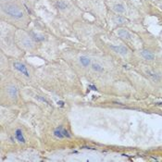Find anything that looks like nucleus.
Wrapping results in <instances>:
<instances>
[{"mask_svg":"<svg viewBox=\"0 0 162 162\" xmlns=\"http://www.w3.org/2000/svg\"><path fill=\"white\" fill-rule=\"evenodd\" d=\"M54 134L56 137L60 139L65 138V137H70V134L69 133V132L62 126H58V128H56V130L54 131Z\"/></svg>","mask_w":162,"mask_h":162,"instance_id":"nucleus-2","label":"nucleus"},{"mask_svg":"<svg viewBox=\"0 0 162 162\" xmlns=\"http://www.w3.org/2000/svg\"><path fill=\"white\" fill-rule=\"evenodd\" d=\"M141 56L145 58V59H147V60H153L155 58V55L150 52V51H148V50H143L141 52Z\"/></svg>","mask_w":162,"mask_h":162,"instance_id":"nucleus-8","label":"nucleus"},{"mask_svg":"<svg viewBox=\"0 0 162 162\" xmlns=\"http://www.w3.org/2000/svg\"><path fill=\"white\" fill-rule=\"evenodd\" d=\"M15 138L20 142V143H25V138H24L22 131L20 129H17L15 132Z\"/></svg>","mask_w":162,"mask_h":162,"instance_id":"nucleus-9","label":"nucleus"},{"mask_svg":"<svg viewBox=\"0 0 162 162\" xmlns=\"http://www.w3.org/2000/svg\"><path fill=\"white\" fill-rule=\"evenodd\" d=\"M92 68H93L94 70H95V71H97V72H102V71L104 70L103 66L100 65V64H98V63H94V64L92 65Z\"/></svg>","mask_w":162,"mask_h":162,"instance_id":"nucleus-12","label":"nucleus"},{"mask_svg":"<svg viewBox=\"0 0 162 162\" xmlns=\"http://www.w3.org/2000/svg\"><path fill=\"white\" fill-rule=\"evenodd\" d=\"M4 11L6 12L7 14H8L9 16L13 17L15 19H20L23 17V12L16 6L14 5H6L4 8Z\"/></svg>","mask_w":162,"mask_h":162,"instance_id":"nucleus-1","label":"nucleus"},{"mask_svg":"<svg viewBox=\"0 0 162 162\" xmlns=\"http://www.w3.org/2000/svg\"><path fill=\"white\" fill-rule=\"evenodd\" d=\"M7 92L8 94V95L12 98H17L18 96V89L17 87L14 85H8L7 88Z\"/></svg>","mask_w":162,"mask_h":162,"instance_id":"nucleus-6","label":"nucleus"},{"mask_svg":"<svg viewBox=\"0 0 162 162\" xmlns=\"http://www.w3.org/2000/svg\"><path fill=\"white\" fill-rule=\"evenodd\" d=\"M13 66H14V68H15L18 71H20L21 74H23L24 76H26V77H29V76H30L29 71H28V70H27V67L24 65V64L20 63V62H14Z\"/></svg>","mask_w":162,"mask_h":162,"instance_id":"nucleus-3","label":"nucleus"},{"mask_svg":"<svg viewBox=\"0 0 162 162\" xmlns=\"http://www.w3.org/2000/svg\"><path fill=\"white\" fill-rule=\"evenodd\" d=\"M118 34L120 38L122 39H126V40H130L132 38V34L131 33H129L127 30H124V29H121L118 32Z\"/></svg>","mask_w":162,"mask_h":162,"instance_id":"nucleus-7","label":"nucleus"},{"mask_svg":"<svg viewBox=\"0 0 162 162\" xmlns=\"http://www.w3.org/2000/svg\"><path fill=\"white\" fill-rule=\"evenodd\" d=\"M110 48L112 50H114V52L122 56L128 53V48L125 45H110Z\"/></svg>","mask_w":162,"mask_h":162,"instance_id":"nucleus-4","label":"nucleus"},{"mask_svg":"<svg viewBox=\"0 0 162 162\" xmlns=\"http://www.w3.org/2000/svg\"><path fill=\"white\" fill-rule=\"evenodd\" d=\"M58 104H59L60 106H63V104H64V103L62 102V101H59V102H58Z\"/></svg>","mask_w":162,"mask_h":162,"instance_id":"nucleus-16","label":"nucleus"},{"mask_svg":"<svg viewBox=\"0 0 162 162\" xmlns=\"http://www.w3.org/2000/svg\"><path fill=\"white\" fill-rule=\"evenodd\" d=\"M113 9L117 12V13H123L125 11V8L121 4H117L113 7Z\"/></svg>","mask_w":162,"mask_h":162,"instance_id":"nucleus-11","label":"nucleus"},{"mask_svg":"<svg viewBox=\"0 0 162 162\" xmlns=\"http://www.w3.org/2000/svg\"><path fill=\"white\" fill-rule=\"evenodd\" d=\"M80 62H81V64L83 66V67H87L89 64H90V59L85 57V56H82L80 58Z\"/></svg>","mask_w":162,"mask_h":162,"instance_id":"nucleus-10","label":"nucleus"},{"mask_svg":"<svg viewBox=\"0 0 162 162\" xmlns=\"http://www.w3.org/2000/svg\"><path fill=\"white\" fill-rule=\"evenodd\" d=\"M56 6H57V8H59V9H64V8H67L66 3L62 1V0H58V1L56 3Z\"/></svg>","mask_w":162,"mask_h":162,"instance_id":"nucleus-13","label":"nucleus"},{"mask_svg":"<svg viewBox=\"0 0 162 162\" xmlns=\"http://www.w3.org/2000/svg\"><path fill=\"white\" fill-rule=\"evenodd\" d=\"M145 74L148 76V78L152 80L153 82H159L161 80V77L159 74H157L156 71H154L152 70H149V69L145 70Z\"/></svg>","mask_w":162,"mask_h":162,"instance_id":"nucleus-5","label":"nucleus"},{"mask_svg":"<svg viewBox=\"0 0 162 162\" xmlns=\"http://www.w3.org/2000/svg\"><path fill=\"white\" fill-rule=\"evenodd\" d=\"M127 20L124 18V17H121V16H119V17H117L116 19H115V21L118 23V24H122V23H125V21H126Z\"/></svg>","mask_w":162,"mask_h":162,"instance_id":"nucleus-15","label":"nucleus"},{"mask_svg":"<svg viewBox=\"0 0 162 162\" xmlns=\"http://www.w3.org/2000/svg\"><path fill=\"white\" fill-rule=\"evenodd\" d=\"M31 34H32V36H33V38L34 40H36V41H38V42L45 40V37H44V36H39V35L35 34L34 33H31Z\"/></svg>","mask_w":162,"mask_h":162,"instance_id":"nucleus-14","label":"nucleus"}]
</instances>
